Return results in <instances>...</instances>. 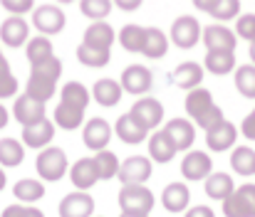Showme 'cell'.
Segmentation results:
<instances>
[{
  "label": "cell",
  "mask_w": 255,
  "mask_h": 217,
  "mask_svg": "<svg viewBox=\"0 0 255 217\" xmlns=\"http://www.w3.org/2000/svg\"><path fill=\"white\" fill-rule=\"evenodd\" d=\"M35 168H37V173H40L42 180H52V183H55V180H60V178L67 173V155H65L62 148L50 145V148H45V150L37 155Z\"/></svg>",
  "instance_id": "cell-4"
},
{
  "label": "cell",
  "mask_w": 255,
  "mask_h": 217,
  "mask_svg": "<svg viewBox=\"0 0 255 217\" xmlns=\"http://www.w3.org/2000/svg\"><path fill=\"white\" fill-rule=\"evenodd\" d=\"M236 89H238L243 96L255 99V67L253 65L238 67V72H236Z\"/></svg>",
  "instance_id": "cell-40"
},
{
  "label": "cell",
  "mask_w": 255,
  "mask_h": 217,
  "mask_svg": "<svg viewBox=\"0 0 255 217\" xmlns=\"http://www.w3.org/2000/svg\"><path fill=\"white\" fill-rule=\"evenodd\" d=\"M119 180L122 185H144V180L151 178V160L144 155H131L119 165Z\"/></svg>",
  "instance_id": "cell-8"
},
{
  "label": "cell",
  "mask_w": 255,
  "mask_h": 217,
  "mask_svg": "<svg viewBox=\"0 0 255 217\" xmlns=\"http://www.w3.org/2000/svg\"><path fill=\"white\" fill-rule=\"evenodd\" d=\"M119 217H149V215H139V213H122Z\"/></svg>",
  "instance_id": "cell-50"
},
{
  "label": "cell",
  "mask_w": 255,
  "mask_h": 217,
  "mask_svg": "<svg viewBox=\"0 0 255 217\" xmlns=\"http://www.w3.org/2000/svg\"><path fill=\"white\" fill-rule=\"evenodd\" d=\"M12 193H15V198H17L20 203H27V205H32L35 200H40V198L45 195V185H42L40 180L22 178V180H17V183H15Z\"/></svg>",
  "instance_id": "cell-33"
},
{
  "label": "cell",
  "mask_w": 255,
  "mask_h": 217,
  "mask_svg": "<svg viewBox=\"0 0 255 217\" xmlns=\"http://www.w3.org/2000/svg\"><path fill=\"white\" fill-rule=\"evenodd\" d=\"M164 131H166V136H169L171 141L176 144V150H186L188 145L193 144V139H196V129L186 119H173V121H169Z\"/></svg>",
  "instance_id": "cell-18"
},
{
  "label": "cell",
  "mask_w": 255,
  "mask_h": 217,
  "mask_svg": "<svg viewBox=\"0 0 255 217\" xmlns=\"http://www.w3.org/2000/svg\"><path fill=\"white\" fill-rule=\"evenodd\" d=\"M12 114H15V119L22 126H32V124L45 119V104H40V101H35V99L22 94V96H17V101L12 106Z\"/></svg>",
  "instance_id": "cell-14"
},
{
  "label": "cell",
  "mask_w": 255,
  "mask_h": 217,
  "mask_svg": "<svg viewBox=\"0 0 255 217\" xmlns=\"http://www.w3.org/2000/svg\"><path fill=\"white\" fill-rule=\"evenodd\" d=\"M203 45L208 50H228L236 52V32L226 25H211L203 30Z\"/></svg>",
  "instance_id": "cell-16"
},
{
  "label": "cell",
  "mask_w": 255,
  "mask_h": 217,
  "mask_svg": "<svg viewBox=\"0 0 255 217\" xmlns=\"http://www.w3.org/2000/svg\"><path fill=\"white\" fill-rule=\"evenodd\" d=\"M236 67V52L228 50H208L206 55V70L213 74H228Z\"/></svg>",
  "instance_id": "cell-29"
},
{
  "label": "cell",
  "mask_w": 255,
  "mask_h": 217,
  "mask_svg": "<svg viewBox=\"0 0 255 217\" xmlns=\"http://www.w3.org/2000/svg\"><path fill=\"white\" fill-rule=\"evenodd\" d=\"M114 42V30L107 22H92L85 30V45L97 47V50H109Z\"/></svg>",
  "instance_id": "cell-24"
},
{
  "label": "cell",
  "mask_w": 255,
  "mask_h": 217,
  "mask_svg": "<svg viewBox=\"0 0 255 217\" xmlns=\"http://www.w3.org/2000/svg\"><path fill=\"white\" fill-rule=\"evenodd\" d=\"M186 111H188V116L201 126V129H211L213 124H218V121H223V111L213 104V96H211V91L208 89H193V91H188V96H186Z\"/></svg>",
  "instance_id": "cell-2"
},
{
  "label": "cell",
  "mask_w": 255,
  "mask_h": 217,
  "mask_svg": "<svg viewBox=\"0 0 255 217\" xmlns=\"http://www.w3.org/2000/svg\"><path fill=\"white\" fill-rule=\"evenodd\" d=\"M231 165L238 175H255V150L251 145H238L231 153Z\"/></svg>",
  "instance_id": "cell-32"
},
{
  "label": "cell",
  "mask_w": 255,
  "mask_h": 217,
  "mask_svg": "<svg viewBox=\"0 0 255 217\" xmlns=\"http://www.w3.org/2000/svg\"><path fill=\"white\" fill-rule=\"evenodd\" d=\"M25 158V148L15 139H2L0 141V165H20Z\"/></svg>",
  "instance_id": "cell-35"
},
{
  "label": "cell",
  "mask_w": 255,
  "mask_h": 217,
  "mask_svg": "<svg viewBox=\"0 0 255 217\" xmlns=\"http://www.w3.org/2000/svg\"><path fill=\"white\" fill-rule=\"evenodd\" d=\"M141 2H136V0H124V2H119V7L122 10H136Z\"/></svg>",
  "instance_id": "cell-48"
},
{
  "label": "cell",
  "mask_w": 255,
  "mask_h": 217,
  "mask_svg": "<svg viewBox=\"0 0 255 217\" xmlns=\"http://www.w3.org/2000/svg\"><path fill=\"white\" fill-rule=\"evenodd\" d=\"M196 7L208 12V15H213V17H218V20H233L241 12V2L238 0H221V2L203 0V2H196Z\"/></svg>",
  "instance_id": "cell-25"
},
{
  "label": "cell",
  "mask_w": 255,
  "mask_h": 217,
  "mask_svg": "<svg viewBox=\"0 0 255 217\" xmlns=\"http://www.w3.org/2000/svg\"><path fill=\"white\" fill-rule=\"evenodd\" d=\"M188 200H191V193H188V185L186 183H171L164 188L161 193V203L169 213H181L188 208Z\"/></svg>",
  "instance_id": "cell-20"
},
{
  "label": "cell",
  "mask_w": 255,
  "mask_h": 217,
  "mask_svg": "<svg viewBox=\"0 0 255 217\" xmlns=\"http://www.w3.org/2000/svg\"><path fill=\"white\" fill-rule=\"evenodd\" d=\"M129 114H131L146 131H151V129H156V126L161 124V119H164V106H161L159 99H151V96H149V99L136 101Z\"/></svg>",
  "instance_id": "cell-9"
},
{
  "label": "cell",
  "mask_w": 255,
  "mask_h": 217,
  "mask_svg": "<svg viewBox=\"0 0 255 217\" xmlns=\"http://www.w3.org/2000/svg\"><path fill=\"white\" fill-rule=\"evenodd\" d=\"M82 119H85V109H77V106H70V104H62V101L55 109V124L60 129H67V131L80 129Z\"/></svg>",
  "instance_id": "cell-31"
},
{
  "label": "cell",
  "mask_w": 255,
  "mask_h": 217,
  "mask_svg": "<svg viewBox=\"0 0 255 217\" xmlns=\"http://www.w3.org/2000/svg\"><path fill=\"white\" fill-rule=\"evenodd\" d=\"M236 32H238V37H243V40H248V42H255V15L253 12L238 17Z\"/></svg>",
  "instance_id": "cell-43"
},
{
  "label": "cell",
  "mask_w": 255,
  "mask_h": 217,
  "mask_svg": "<svg viewBox=\"0 0 255 217\" xmlns=\"http://www.w3.org/2000/svg\"><path fill=\"white\" fill-rule=\"evenodd\" d=\"M169 50V40L166 35L159 30V27H144V45H141V55L151 57V60H159L164 57Z\"/></svg>",
  "instance_id": "cell-22"
},
{
  "label": "cell",
  "mask_w": 255,
  "mask_h": 217,
  "mask_svg": "<svg viewBox=\"0 0 255 217\" xmlns=\"http://www.w3.org/2000/svg\"><path fill=\"white\" fill-rule=\"evenodd\" d=\"M15 91H17V79L12 76L7 60L2 57V60H0V99L15 96Z\"/></svg>",
  "instance_id": "cell-42"
},
{
  "label": "cell",
  "mask_w": 255,
  "mask_h": 217,
  "mask_svg": "<svg viewBox=\"0 0 255 217\" xmlns=\"http://www.w3.org/2000/svg\"><path fill=\"white\" fill-rule=\"evenodd\" d=\"M186 217H216V213L208 208V205H198V208H191Z\"/></svg>",
  "instance_id": "cell-47"
},
{
  "label": "cell",
  "mask_w": 255,
  "mask_h": 217,
  "mask_svg": "<svg viewBox=\"0 0 255 217\" xmlns=\"http://www.w3.org/2000/svg\"><path fill=\"white\" fill-rule=\"evenodd\" d=\"M119 208H122V213L149 215L154 208V193L144 185H124L119 190Z\"/></svg>",
  "instance_id": "cell-3"
},
{
  "label": "cell",
  "mask_w": 255,
  "mask_h": 217,
  "mask_svg": "<svg viewBox=\"0 0 255 217\" xmlns=\"http://www.w3.org/2000/svg\"><path fill=\"white\" fill-rule=\"evenodd\" d=\"M233 190H236V185L228 173H211L206 180V193L213 200H228L233 195Z\"/></svg>",
  "instance_id": "cell-27"
},
{
  "label": "cell",
  "mask_w": 255,
  "mask_h": 217,
  "mask_svg": "<svg viewBox=\"0 0 255 217\" xmlns=\"http://www.w3.org/2000/svg\"><path fill=\"white\" fill-rule=\"evenodd\" d=\"M119 42H122V47L129 50V52H141L144 27H139V25H124L122 32H119Z\"/></svg>",
  "instance_id": "cell-38"
},
{
  "label": "cell",
  "mask_w": 255,
  "mask_h": 217,
  "mask_svg": "<svg viewBox=\"0 0 255 217\" xmlns=\"http://www.w3.org/2000/svg\"><path fill=\"white\" fill-rule=\"evenodd\" d=\"M70 178H72V185L77 190H89L97 180H99V173H97V165H94V158H80L72 168H70Z\"/></svg>",
  "instance_id": "cell-17"
},
{
  "label": "cell",
  "mask_w": 255,
  "mask_h": 217,
  "mask_svg": "<svg viewBox=\"0 0 255 217\" xmlns=\"http://www.w3.org/2000/svg\"><path fill=\"white\" fill-rule=\"evenodd\" d=\"M173 81L181 86V89H198V84L203 81V70H201V65H196V62H183V65H178L176 70H173Z\"/></svg>",
  "instance_id": "cell-26"
},
{
  "label": "cell",
  "mask_w": 255,
  "mask_h": 217,
  "mask_svg": "<svg viewBox=\"0 0 255 217\" xmlns=\"http://www.w3.org/2000/svg\"><path fill=\"white\" fill-rule=\"evenodd\" d=\"M241 131H243V136L246 139H251V141H255V109L246 116V121H243V126H241Z\"/></svg>",
  "instance_id": "cell-46"
},
{
  "label": "cell",
  "mask_w": 255,
  "mask_h": 217,
  "mask_svg": "<svg viewBox=\"0 0 255 217\" xmlns=\"http://www.w3.org/2000/svg\"><path fill=\"white\" fill-rule=\"evenodd\" d=\"M92 94H94V99H97L102 106H114V104L122 99V86H119L114 79H99V81H94Z\"/></svg>",
  "instance_id": "cell-30"
},
{
  "label": "cell",
  "mask_w": 255,
  "mask_h": 217,
  "mask_svg": "<svg viewBox=\"0 0 255 217\" xmlns=\"http://www.w3.org/2000/svg\"><path fill=\"white\" fill-rule=\"evenodd\" d=\"M146 129L131 116V114H124V116H119V121H117V136L124 141V144H141L144 139H146Z\"/></svg>",
  "instance_id": "cell-23"
},
{
  "label": "cell",
  "mask_w": 255,
  "mask_h": 217,
  "mask_svg": "<svg viewBox=\"0 0 255 217\" xmlns=\"http://www.w3.org/2000/svg\"><path fill=\"white\" fill-rule=\"evenodd\" d=\"M2 7H5V10H10V12H15L17 17H22V12L35 10L32 0H5V2H2Z\"/></svg>",
  "instance_id": "cell-45"
},
{
  "label": "cell",
  "mask_w": 255,
  "mask_h": 217,
  "mask_svg": "<svg viewBox=\"0 0 255 217\" xmlns=\"http://www.w3.org/2000/svg\"><path fill=\"white\" fill-rule=\"evenodd\" d=\"M94 165H97V173H99V180H109L119 173V160L112 150H99L97 158H94Z\"/></svg>",
  "instance_id": "cell-39"
},
{
  "label": "cell",
  "mask_w": 255,
  "mask_h": 217,
  "mask_svg": "<svg viewBox=\"0 0 255 217\" xmlns=\"http://www.w3.org/2000/svg\"><path fill=\"white\" fill-rule=\"evenodd\" d=\"M82 139H85V145L87 148H92V150H104V145L109 144V139H112V129H109V124L104 121V119H92V121H87L85 131H82Z\"/></svg>",
  "instance_id": "cell-15"
},
{
  "label": "cell",
  "mask_w": 255,
  "mask_h": 217,
  "mask_svg": "<svg viewBox=\"0 0 255 217\" xmlns=\"http://www.w3.org/2000/svg\"><path fill=\"white\" fill-rule=\"evenodd\" d=\"M80 10H82L85 17L99 22L102 17H107L112 12V2H107V0H85V2H80Z\"/></svg>",
  "instance_id": "cell-41"
},
{
  "label": "cell",
  "mask_w": 255,
  "mask_h": 217,
  "mask_svg": "<svg viewBox=\"0 0 255 217\" xmlns=\"http://www.w3.org/2000/svg\"><path fill=\"white\" fill-rule=\"evenodd\" d=\"M7 126V109L0 104V129H5Z\"/></svg>",
  "instance_id": "cell-49"
},
{
  "label": "cell",
  "mask_w": 255,
  "mask_h": 217,
  "mask_svg": "<svg viewBox=\"0 0 255 217\" xmlns=\"http://www.w3.org/2000/svg\"><path fill=\"white\" fill-rule=\"evenodd\" d=\"M149 153H151L154 160L169 163L171 158L176 155V144L166 136V131H156V134L149 139Z\"/></svg>",
  "instance_id": "cell-28"
},
{
  "label": "cell",
  "mask_w": 255,
  "mask_h": 217,
  "mask_svg": "<svg viewBox=\"0 0 255 217\" xmlns=\"http://www.w3.org/2000/svg\"><path fill=\"white\" fill-rule=\"evenodd\" d=\"M223 215L226 217H255V185L246 183L228 200H223Z\"/></svg>",
  "instance_id": "cell-5"
},
{
  "label": "cell",
  "mask_w": 255,
  "mask_h": 217,
  "mask_svg": "<svg viewBox=\"0 0 255 217\" xmlns=\"http://www.w3.org/2000/svg\"><path fill=\"white\" fill-rule=\"evenodd\" d=\"M2 217H45L32 205H10L2 210Z\"/></svg>",
  "instance_id": "cell-44"
},
{
  "label": "cell",
  "mask_w": 255,
  "mask_h": 217,
  "mask_svg": "<svg viewBox=\"0 0 255 217\" xmlns=\"http://www.w3.org/2000/svg\"><path fill=\"white\" fill-rule=\"evenodd\" d=\"M50 57H55V55H52V42H50L47 37L37 35L35 40L27 42V60H30V65L45 62V60H50Z\"/></svg>",
  "instance_id": "cell-36"
},
{
  "label": "cell",
  "mask_w": 255,
  "mask_h": 217,
  "mask_svg": "<svg viewBox=\"0 0 255 217\" xmlns=\"http://www.w3.org/2000/svg\"><path fill=\"white\" fill-rule=\"evenodd\" d=\"M211 158L203 150H191L183 160H181V173L186 180H203L211 175Z\"/></svg>",
  "instance_id": "cell-11"
},
{
  "label": "cell",
  "mask_w": 255,
  "mask_h": 217,
  "mask_svg": "<svg viewBox=\"0 0 255 217\" xmlns=\"http://www.w3.org/2000/svg\"><path fill=\"white\" fill-rule=\"evenodd\" d=\"M62 74V62L57 57H50L45 62H37L32 65V72L27 79V86H25V96L45 104L47 99H52L55 89H57V79Z\"/></svg>",
  "instance_id": "cell-1"
},
{
  "label": "cell",
  "mask_w": 255,
  "mask_h": 217,
  "mask_svg": "<svg viewBox=\"0 0 255 217\" xmlns=\"http://www.w3.org/2000/svg\"><path fill=\"white\" fill-rule=\"evenodd\" d=\"M32 25L42 32V35H55L65 27V12L52 5V2H45L40 7L32 10Z\"/></svg>",
  "instance_id": "cell-6"
},
{
  "label": "cell",
  "mask_w": 255,
  "mask_h": 217,
  "mask_svg": "<svg viewBox=\"0 0 255 217\" xmlns=\"http://www.w3.org/2000/svg\"><path fill=\"white\" fill-rule=\"evenodd\" d=\"M92 213H94V200L82 190L65 195V200L60 203V217H89Z\"/></svg>",
  "instance_id": "cell-13"
},
{
  "label": "cell",
  "mask_w": 255,
  "mask_h": 217,
  "mask_svg": "<svg viewBox=\"0 0 255 217\" xmlns=\"http://www.w3.org/2000/svg\"><path fill=\"white\" fill-rule=\"evenodd\" d=\"M77 60L87 67H104V65H109V50H97V47H89L82 42L77 47Z\"/></svg>",
  "instance_id": "cell-37"
},
{
  "label": "cell",
  "mask_w": 255,
  "mask_h": 217,
  "mask_svg": "<svg viewBox=\"0 0 255 217\" xmlns=\"http://www.w3.org/2000/svg\"><path fill=\"white\" fill-rule=\"evenodd\" d=\"M0 60H2V52H0Z\"/></svg>",
  "instance_id": "cell-53"
},
{
  "label": "cell",
  "mask_w": 255,
  "mask_h": 217,
  "mask_svg": "<svg viewBox=\"0 0 255 217\" xmlns=\"http://www.w3.org/2000/svg\"><path fill=\"white\" fill-rule=\"evenodd\" d=\"M198 35H201V25H198V20H196L193 15H181V17H176L173 25H171V40H173V45L181 47V50L193 47V45L198 42Z\"/></svg>",
  "instance_id": "cell-7"
},
{
  "label": "cell",
  "mask_w": 255,
  "mask_h": 217,
  "mask_svg": "<svg viewBox=\"0 0 255 217\" xmlns=\"http://www.w3.org/2000/svg\"><path fill=\"white\" fill-rule=\"evenodd\" d=\"M251 60L255 62V42H251ZM253 67H255V65H253Z\"/></svg>",
  "instance_id": "cell-52"
},
{
  "label": "cell",
  "mask_w": 255,
  "mask_h": 217,
  "mask_svg": "<svg viewBox=\"0 0 255 217\" xmlns=\"http://www.w3.org/2000/svg\"><path fill=\"white\" fill-rule=\"evenodd\" d=\"M119 86L122 91H129V94H146L151 89V72L144 65H131L124 70Z\"/></svg>",
  "instance_id": "cell-10"
},
{
  "label": "cell",
  "mask_w": 255,
  "mask_h": 217,
  "mask_svg": "<svg viewBox=\"0 0 255 217\" xmlns=\"http://www.w3.org/2000/svg\"><path fill=\"white\" fill-rule=\"evenodd\" d=\"M62 104H70V106H77V109H87V104H89L87 86H82L80 81H67L62 86Z\"/></svg>",
  "instance_id": "cell-34"
},
{
  "label": "cell",
  "mask_w": 255,
  "mask_h": 217,
  "mask_svg": "<svg viewBox=\"0 0 255 217\" xmlns=\"http://www.w3.org/2000/svg\"><path fill=\"white\" fill-rule=\"evenodd\" d=\"M0 40L7 45V47H20L25 40H27V22L17 15L7 17L2 25H0Z\"/></svg>",
  "instance_id": "cell-19"
},
{
  "label": "cell",
  "mask_w": 255,
  "mask_h": 217,
  "mask_svg": "<svg viewBox=\"0 0 255 217\" xmlns=\"http://www.w3.org/2000/svg\"><path fill=\"white\" fill-rule=\"evenodd\" d=\"M5 188V173H2V168H0V190Z\"/></svg>",
  "instance_id": "cell-51"
},
{
  "label": "cell",
  "mask_w": 255,
  "mask_h": 217,
  "mask_svg": "<svg viewBox=\"0 0 255 217\" xmlns=\"http://www.w3.org/2000/svg\"><path fill=\"white\" fill-rule=\"evenodd\" d=\"M52 136H55V124L47 121V119H42V121H37V124L22 129V141L30 145V148L47 145L50 141H52Z\"/></svg>",
  "instance_id": "cell-21"
},
{
  "label": "cell",
  "mask_w": 255,
  "mask_h": 217,
  "mask_svg": "<svg viewBox=\"0 0 255 217\" xmlns=\"http://www.w3.org/2000/svg\"><path fill=\"white\" fill-rule=\"evenodd\" d=\"M236 136H238V131H236V126L231 124V121H218V124H213L208 131H206V144L211 150H228L231 145L236 144Z\"/></svg>",
  "instance_id": "cell-12"
}]
</instances>
